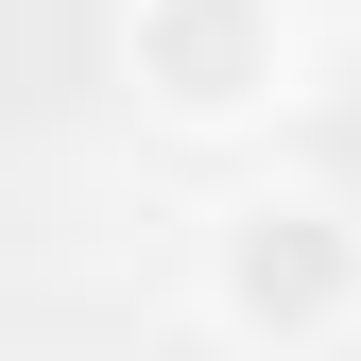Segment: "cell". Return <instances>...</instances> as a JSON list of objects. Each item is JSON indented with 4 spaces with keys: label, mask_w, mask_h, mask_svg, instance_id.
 Returning <instances> with one entry per match:
<instances>
[{
    "label": "cell",
    "mask_w": 361,
    "mask_h": 361,
    "mask_svg": "<svg viewBox=\"0 0 361 361\" xmlns=\"http://www.w3.org/2000/svg\"><path fill=\"white\" fill-rule=\"evenodd\" d=\"M293 69H310V18H293V0H121V86H138L172 138L276 121Z\"/></svg>",
    "instance_id": "obj_2"
},
{
    "label": "cell",
    "mask_w": 361,
    "mask_h": 361,
    "mask_svg": "<svg viewBox=\"0 0 361 361\" xmlns=\"http://www.w3.org/2000/svg\"><path fill=\"white\" fill-rule=\"evenodd\" d=\"M207 327L258 361H327L361 327V207L327 172H258L207 207Z\"/></svg>",
    "instance_id": "obj_1"
}]
</instances>
